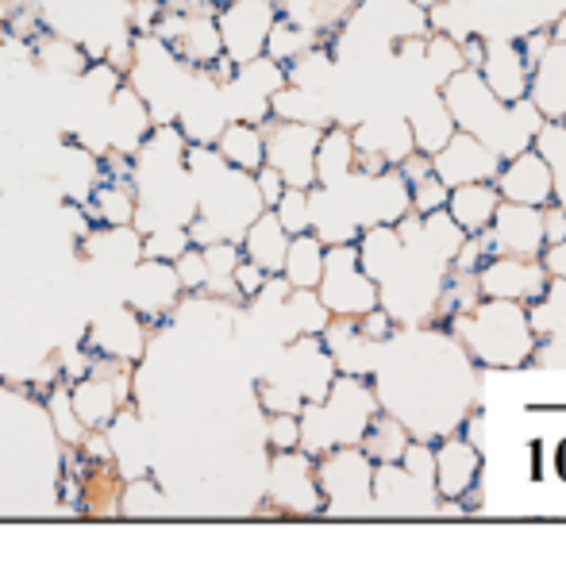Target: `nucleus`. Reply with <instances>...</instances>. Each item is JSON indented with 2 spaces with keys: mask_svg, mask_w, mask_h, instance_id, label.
Listing matches in <instances>:
<instances>
[{
  "mask_svg": "<svg viewBox=\"0 0 566 566\" xmlns=\"http://www.w3.org/2000/svg\"><path fill=\"white\" fill-rule=\"evenodd\" d=\"M374 412V397L358 381V374L336 378L324 401H308L301 409V451L324 454L332 448H350L366 436Z\"/></svg>",
  "mask_w": 566,
  "mask_h": 566,
  "instance_id": "nucleus-1",
  "label": "nucleus"
},
{
  "mask_svg": "<svg viewBox=\"0 0 566 566\" xmlns=\"http://www.w3.org/2000/svg\"><path fill=\"white\" fill-rule=\"evenodd\" d=\"M197 70L186 66L158 35L135 39V66L127 70V85L147 101L155 124H178V108Z\"/></svg>",
  "mask_w": 566,
  "mask_h": 566,
  "instance_id": "nucleus-2",
  "label": "nucleus"
},
{
  "mask_svg": "<svg viewBox=\"0 0 566 566\" xmlns=\"http://www.w3.org/2000/svg\"><path fill=\"white\" fill-rule=\"evenodd\" d=\"M316 293H321V301L328 305V313L347 316V321L374 313V305H378V285L366 274L358 251L347 243H336L328 251V259H324V277H321V285H316Z\"/></svg>",
  "mask_w": 566,
  "mask_h": 566,
  "instance_id": "nucleus-3",
  "label": "nucleus"
},
{
  "mask_svg": "<svg viewBox=\"0 0 566 566\" xmlns=\"http://www.w3.org/2000/svg\"><path fill=\"white\" fill-rule=\"evenodd\" d=\"M220 35H224V54L235 66L262 59L266 54V39L277 23L274 0H231L224 12L217 15Z\"/></svg>",
  "mask_w": 566,
  "mask_h": 566,
  "instance_id": "nucleus-4",
  "label": "nucleus"
},
{
  "mask_svg": "<svg viewBox=\"0 0 566 566\" xmlns=\"http://www.w3.org/2000/svg\"><path fill=\"white\" fill-rule=\"evenodd\" d=\"M266 132V163L285 174L293 189H308L316 181V150H321L324 135L316 124H285L277 119L274 127L262 124Z\"/></svg>",
  "mask_w": 566,
  "mask_h": 566,
  "instance_id": "nucleus-5",
  "label": "nucleus"
},
{
  "mask_svg": "<svg viewBox=\"0 0 566 566\" xmlns=\"http://www.w3.org/2000/svg\"><path fill=\"white\" fill-rule=\"evenodd\" d=\"M186 293L178 277V266L163 259H143L127 277V305L147 324H163L166 316L178 313V301Z\"/></svg>",
  "mask_w": 566,
  "mask_h": 566,
  "instance_id": "nucleus-6",
  "label": "nucleus"
},
{
  "mask_svg": "<svg viewBox=\"0 0 566 566\" xmlns=\"http://www.w3.org/2000/svg\"><path fill=\"white\" fill-rule=\"evenodd\" d=\"M316 478H321V493L328 497L332 513H358V509H366V497L374 493L370 459L350 448L332 451L316 467Z\"/></svg>",
  "mask_w": 566,
  "mask_h": 566,
  "instance_id": "nucleus-7",
  "label": "nucleus"
},
{
  "mask_svg": "<svg viewBox=\"0 0 566 566\" xmlns=\"http://www.w3.org/2000/svg\"><path fill=\"white\" fill-rule=\"evenodd\" d=\"M228 124H231V116L224 105V85H220L209 70H197L186 90V101H181V108H178V127L186 132L189 143L217 147V139L224 135Z\"/></svg>",
  "mask_w": 566,
  "mask_h": 566,
  "instance_id": "nucleus-8",
  "label": "nucleus"
},
{
  "mask_svg": "<svg viewBox=\"0 0 566 566\" xmlns=\"http://www.w3.org/2000/svg\"><path fill=\"white\" fill-rule=\"evenodd\" d=\"M270 497L290 513H316L321 509V478L308 462V451H277L270 462Z\"/></svg>",
  "mask_w": 566,
  "mask_h": 566,
  "instance_id": "nucleus-9",
  "label": "nucleus"
},
{
  "mask_svg": "<svg viewBox=\"0 0 566 566\" xmlns=\"http://www.w3.org/2000/svg\"><path fill=\"white\" fill-rule=\"evenodd\" d=\"M85 347H90L93 355L119 358V363H139V358L147 355V321H143L132 305L113 308V313L97 316V321L90 324Z\"/></svg>",
  "mask_w": 566,
  "mask_h": 566,
  "instance_id": "nucleus-10",
  "label": "nucleus"
},
{
  "mask_svg": "<svg viewBox=\"0 0 566 566\" xmlns=\"http://www.w3.org/2000/svg\"><path fill=\"white\" fill-rule=\"evenodd\" d=\"M70 397H74V409L82 417V424L90 432H105L119 412L132 405V374H119V378L90 374V378L70 386Z\"/></svg>",
  "mask_w": 566,
  "mask_h": 566,
  "instance_id": "nucleus-11",
  "label": "nucleus"
},
{
  "mask_svg": "<svg viewBox=\"0 0 566 566\" xmlns=\"http://www.w3.org/2000/svg\"><path fill=\"white\" fill-rule=\"evenodd\" d=\"M155 116H150L147 101L124 85L113 101H108V113H105V135H108V150L116 155H139V147L150 139L155 132Z\"/></svg>",
  "mask_w": 566,
  "mask_h": 566,
  "instance_id": "nucleus-12",
  "label": "nucleus"
},
{
  "mask_svg": "<svg viewBox=\"0 0 566 566\" xmlns=\"http://www.w3.org/2000/svg\"><path fill=\"white\" fill-rule=\"evenodd\" d=\"M493 243L501 254H516V259H532L539 243H547L544 217L532 205H501L497 220H493Z\"/></svg>",
  "mask_w": 566,
  "mask_h": 566,
  "instance_id": "nucleus-13",
  "label": "nucleus"
},
{
  "mask_svg": "<svg viewBox=\"0 0 566 566\" xmlns=\"http://www.w3.org/2000/svg\"><path fill=\"white\" fill-rule=\"evenodd\" d=\"M54 181H59L62 197H66L70 205H90L93 193H97V186L105 181L101 155H93V150L82 147V143H66Z\"/></svg>",
  "mask_w": 566,
  "mask_h": 566,
  "instance_id": "nucleus-14",
  "label": "nucleus"
},
{
  "mask_svg": "<svg viewBox=\"0 0 566 566\" xmlns=\"http://www.w3.org/2000/svg\"><path fill=\"white\" fill-rule=\"evenodd\" d=\"M82 254L101 266L113 270H135L143 262V231L135 224L124 228H97L82 239Z\"/></svg>",
  "mask_w": 566,
  "mask_h": 566,
  "instance_id": "nucleus-15",
  "label": "nucleus"
},
{
  "mask_svg": "<svg viewBox=\"0 0 566 566\" xmlns=\"http://www.w3.org/2000/svg\"><path fill=\"white\" fill-rule=\"evenodd\" d=\"M293 235L285 231V224L277 220L274 209H266L243 235V254L251 262H259L266 274H282L285 270V254H290Z\"/></svg>",
  "mask_w": 566,
  "mask_h": 566,
  "instance_id": "nucleus-16",
  "label": "nucleus"
},
{
  "mask_svg": "<svg viewBox=\"0 0 566 566\" xmlns=\"http://www.w3.org/2000/svg\"><path fill=\"white\" fill-rule=\"evenodd\" d=\"M482 290L490 297H536L544 290V270L516 254H501L482 270Z\"/></svg>",
  "mask_w": 566,
  "mask_h": 566,
  "instance_id": "nucleus-17",
  "label": "nucleus"
},
{
  "mask_svg": "<svg viewBox=\"0 0 566 566\" xmlns=\"http://www.w3.org/2000/svg\"><path fill=\"white\" fill-rule=\"evenodd\" d=\"M501 193L513 205H547L552 201V174L539 163V155H521L505 174H501Z\"/></svg>",
  "mask_w": 566,
  "mask_h": 566,
  "instance_id": "nucleus-18",
  "label": "nucleus"
},
{
  "mask_svg": "<svg viewBox=\"0 0 566 566\" xmlns=\"http://www.w3.org/2000/svg\"><path fill=\"white\" fill-rule=\"evenodd\" d=\"M217 150L235 170L259 174L266 166V132H262V124H239V119H231L224 135L217 139Z\"/></svg>",
  "mask_w": 566,
  "mask_h": 566,
  "instance_id": "nucleus-19",
  "label": "nucleus"
},
{
  "mask_svg": "<svg viewBox=\"0 0 566 566\" xmlns=\"http://www.w3.org/2000/svg\"><path fill=\"white\" fill-rule=\"evenodd\" d=\"M501 189L493 186H459L451 193V220L459 224L462 231H470V235H478V231H490V224L497 220V209H501Z\"/></svg>",
  "mask_w": 566,
  "mask_h": 566,
  "instance_id": "nucleus-20",
  "label": "nucleus"
},
{
  "mask_svg": "<svg viewBox=\"0 0 566 566\" xmlns=\"http://www.w3.org/2000/svg\"><path fill=\"white\" fill-rule=\"evenodd\" d=\"M324 259H328V243H324L316 231H305V235H293L290 254H285V282L293 290H316L324 277Z\"/></svg>",
  "mask_w": 566,
  "mask_h": 566,
  "instance_id": "nucleus-21",
  "label": "nucleus"
},
{
  "mask_svg": "<svg viewBox=\"0 0 566 566\" xmlns=\"http://www.w3.org/2000/svg\"><path fill=\"white\" fill-rule=\"evenodd\" d=\"M90 217L97 220L101 228H124L135 224L139 217V197H135V181H101L97 193L90 201Z\"/></svg>",
  "mask_w": 566,
  "mask_h": 566,
  "instance_id": "nucleus-22",
  "label": "nucleus"
},
{
  "mask_svg": "<svg viewBox=\"0 0 566 566\" xmlns=\"http://www.w3.org/2000/svg\"><path fill=\"white\" fill-rule=\"evenodd\" d=\"M35 62L59 77H82L93 66L90 51L82 43H74L66 35H46V31L35 39Z\"/></svg>",
  "mask_w": 566,
  "mask_h": 566,
  "instance_id": "nucleus-23",
  "label": "nucleus"
},
{
  "mask_svg": "<svg viewBox=\"0 0 566 566\" xmlns=\"http://www.w3.org/2000/svg\"><path fill=\"white\" fill-rule=\"evenodd\" d=\"M355 163H358V150H355V143H350V135L328 132L321 139V150H316V181H321L324 189H336L347 181Z\"/></svg>",
  "mask_w": 566,
  "mask_h": 566,
  "instance_id": "nucleus-24",
  "label": "nucleus"
},
{
  "mask_svg": "<svg viewBox=\"0 0 566 566\" xmlns=\"http://www.w3.org/2000/svg\"><path fill=\"white\" fill-rule=\"evenodd\" d=\"M478 474V454L467 443H448L436 454V485H440L448 497H459Z\"/></svg>",
  "mask_w": 566,
  "mask_h": 566,
  "instance_id": "nucleus-25",
  "label": "nucleus"
},
{
  "mask_svg": "<svg viewBox=\"0 0 566 566\" xmlns=\"http://www.w3.org/2000/svg\"><path fill=\"white\" fill-rule=\"evenodd\" d=\"M119 513L135 516V521H143V516H163L166 513L163 485H158L155 478H147V474L127 478V485L119 490Z\"/></svg>",
  "mask_w": 566,
  "mask_h": 566,
  "instance_id": "nucleus-26",
  "label": "nucleus"
},
{
  "mask_svg": "<svg viewBox=\"0 0 566 566\" xmlns=\"http://www.w3.org/2000/svg\"><path fill=\"white\" fill-rule=\"evenodd\" d=\"M46 412H51L54 436H59L66 448H82L85 436H90V428H85L82 417H77L74 397H70V386H54L51 394H46Z\"/></svg>",
  "mask_w": 566,
  "mask_h": 566,
  "instance_id": "nucleus-27",
  "label": "nucleus"
},
{
  "mask_svg": "<svg viewBox=\"0 0 566 566\" xmlns=\"http://www.w3.org/2000/svg\"><path fill=\"white\" fill-rule=\"evenodd\" d=\"M313 51V35L301 28H293V23H274V31H270L266 39V59H274L277 66H293V62L301 59V54Z\"/></svg>",
  "mask_w": 566,
  "mask_h": 566,
  "instance_id": "nucleus-28",
  "label": "nucleus"
},
{
  "mask_svg": "<svg viewBox=\"0 0 566 566\" xmlns=\"http://www.w3.org/2000/svg\"><path fill=\"white\" fill-rule=\"evenodd\" d=\"M193 247L189 239V228L181 224H166V228H155L143 235V259H163V262H178L181 254Z\"/></svg>",
  "mask_w": 566,
  "mask_h": 566,
  "instance_id": "nucleus-29",
  "label": "nucleus"
},
{
  "mask_svg": "<svg viewBox=\"0 0 566 566\" xmlns=\"http://www.w3.org/2000/svg\"><path fill=\"white\" fill-rule=\"evenodd\" d=\"M277 220L285 224L290 235H305L313 231V201H308V189H285V197L277 201Z\"/></svg>",
  "mask_w": 566,
  "mask_h": 566,
  "instance_id": "nucleus-30",
  "label": "nucleus"
},
{
  "mask_svg": "<svg viewBox=\"0 0 566 566\" xmlns=\"http://www.w3.org/2000/svg\"><path fill=\"white\" fill-rule=\"evenodd\" d=\"M174 266H178V277H181V285H186V293H205V285L212 282L209 259H205L201 247H189Z\"/></svg>",
  "mask_w": 566,
  "mask_h": 566,
  "instance_id": "nucleus-31",
  "label": "nucleus"
},
{
  "mask_svg": "<svg viewBox=\"0 0 566 566\" xmlns=\"http://www.w3.org/2000/svg\"><path fill=\"white\" fill-rule=\"evenodd\" d=\"M366 432L381 436V448H374L370 459L394 462V459H405V451H409V436H405L394 420H370V428H366Z\"/></svg>",
  "mask_w": 566,
  "mask_h": 566,
  "instance_id": "nucleus-32",
  "label": "nucleus"
},
{
  "mask_svg": "<svg viewBox=\"0 0 566 566\" xmlns=\"http://www.w3.org/2000/svg\"><path fill=\"white\" fill-rule=\"evenodd\" d=\"M448 181L440 178V174H428V178H420V181H412V205H417V212H424V217H432V212H440L443 205H448Z\"/></svg>",
  "mask_w": 566,
  "mask_h": 566,
  "instance_id": "nucleus-33",
  "label": "nucleus"
},
{
  "mask_svg": "<svg viewBox=\"0 0 566 566\" xmlns=\"http://www.w3.org/2000/svg\"><path fill=\"white\" fill-rule=\"evenodd\" d=\"M270 443L274 451H297L301 448V412H270Z\"/></svg>",
  "mask_w": 566,
  "mask_h": 566,
  "instance_id": "nucleus-34",
  "label": "nucleus"
},
{
  "mask_svg": "<svg viewBox=\"0 0 566 566\" xmlns=\"http://www.w3.org/2000/svg\"><path fill=\"white\" fill-rule=\"evenodd\" d=\"M201 251H205V259H209L212 277H235L239 262L247 259V254H239V243H231V239H220V243L201 247Z\"/></svg>",
  "mask_w": 566,
  "mask_h": 566,
  "instance_id": "nucleus-35",
  "label": "nucleus"
},
{
  "mask_svg": "<svg viewBox=\"0 0 566 566\" xmlns=\"http://www.w3.org/2000/svg\"><path fill=\"white\" fill-rule=\"evenodd\" d=\"M254 181H259V193L262 201H266V209H277V201L285 197V189H290V181H285V174L277 170V166H262L259 174H254Z\"/></svg>",
  "mask_w": 566,
  "mask_h": 566,
  "instance_id": "nucleus-36",
  "label": "nucleus"
},
{
  "mask_svg": "<svg viewBox=\"0 0 566 566\" xmlns=\"http://www.w3.org/2000/svg\"><path fill=\"white\" fill-rule=\"evenodd\" d=\"M274 274H266V270L259 266V262H251V259H243L239 262V270H235V282H239V293L243 297H259L262 290H266V282Z\"/></svg>",
  "mask_w": 566,
  "mask_h": 566,
  "instance_id": "nucleus-37",
  "label": "nucleus"
},
{
  "mask_svg": "<svg viewBox=\"0 0 566 566\" xmlns=\"http://www.w3.org/2000/svg\"><path fill=\"white\" fill-rule=\"evenodd\" d=\"M544 231H547V243H563V239H566V212H559V209L547 212Z\"/></svg>",
  "mask_w": 566,
  "mask_h": 566,
  "instance_id": "nucleus-38",
  "label": "nucleus"
},
{
  "mask_svg": "<svg viewBox=\"0 0 566 566\" xmlns=\"http://www.w3.org/2000/svg\"><path fill=\"white\" fill-rule=\"evenodd\" d=\"M547 270H552V274H563L566 277V239L563 243H547Z\"/></svg>",
  "mask_w": 566,
  "mask_h": 566,
  "instance_id": "nucleus-39",
  "label": "nucleus"
}]
</instances>
